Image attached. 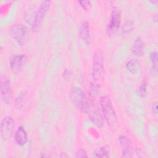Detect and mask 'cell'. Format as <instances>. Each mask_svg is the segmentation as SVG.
Listing matches in <instances>:
<instances>
[{"label":"cell","instance_id":"8","mask_svg":"<svg viewBox=\"0 0 158 158\" xmlns=\"http://www.w3.org/2000/svg\"><path fill=\"white\" fill-rule=\"evenodd\" d=\"M118 141L122 148V156L124 157H131L133 152V147L130 140L125 136H121Z\"/></svg>","mask_w":158,"mask_h":158},{"label":"cell","instance_id":"13","mask_svg":"<svg viewBox=\"0 0 158 158\" xmlns=\"http://www.w3.org/2000/svg\"><path fill=\"white\" fill-rule=\"evenodd\" d=\"M144 42L141 38H138L132 46V52L136 56H141L143 53Z\"/></svg>","mask_w":158,"mask_h":158},{"label":"cell","instance_id":"16","mask_svg":"<svg viewBox=\"0 0 158 158\" xmlns=\"http://www.w3.org/2000/svg\"><path fill=\"white\" fill-rule=\"evenodd\" d=\"M150 59L153 64V70L157 72V53L156 51H153L150 54Z\"/></svg>","mask_w":158,"mask_h":158},{"label":"cell","instance_id":"18","mask_svg":"<svg viewBox=\"0 0 158 158\" xmlns=\"http://www.w3.org/2000/svg\"><path fill=\"white\" fill-rule=\"evenodd\" d=\"M146 86H147V84H146V81H143L139 88V90H138V94L141 96V97H143L145 96L146 93Z\"/></svg>","mask_w":158,"mask_h":158},{"label":"cell","instance_id":"3","mask_svg":"<svg viewBox=\"0 0 158 158\" xmlns=\"http://www.w3.org/2000/svg\"><path fill=\"white\" fill-rule=\"evenodd\" d=\"M51 2L49 1H44L40 4L38 9L35 14L34 19L31 24V30L33 31H37L40 30L43 21V19L50 7Z\"/></svg>","mask_w":158,"mask_h":158},{"label":"cell","instance_id":"9","mask_svg":"<svg viewBox=\"0 0 158 158\" xmlns=\"http://www.w3.org/2000/svg\"><path fill=\"white\" fill-rule=\"evenodd\" d=\"M79 34L83 41L88 45L91 43V33L89 23L87 21H83L80 26Z\"/></svg>","mask_w":158,"mask_h":158},{"label":"cell","instance_id":"20","mask_svg":"<svg viewBox=\"0 0 158 158\" xmlns=\"http://www.w3.org/2000/svg\"><path fill=\"white\" fill-rule=\"evenodd\" d=\"M77 157H86L87 154L86 152L83 149H79L77 152Z\"/></svg>","mask_w":158,"mask_h":158},{"label":"cell","instance_id":"2","mask_svg":"<svg viewBox=\"0 0 158 158\" xmlns=\"http://www.w3.org/2000/svg\"><path fill=\"white\" fill-rule=\"evenodd\" d=\"M93 78L95 83H99L104 77V58L102 52L101 50H98L93 57V68H92Z\"/></svg>","mask_w":158,"mask_h":158},{"label":"cell","instance_id":"1","mask_svg":"<svg viewBox=\"0 0 158 158\" xmlns=\"http://www.w3.org/2000/svg\"><path fill=\"white\" fill-rule=\"evenodd\" d=\"M100 104L103 115L107 123L110 126L114 127L117 123V116L110 97L109 96L101 97Z\"/></svg>","mask_w":158,"mask_h":158},{"label":"cell","instance_id":"5","mask_svg":"<svg viewBox=\"0 0 158 158\" xmlns=\"http://www.w3.org/2000/svg\"><path fill=\"white\" fill-rule=\"evenodd\" d=\"M121 22V12L118 8L114 7L111 12L109 23L107 28L108 35H114L119 29Z\"/></svg>","mask_w":158,"mask_h":158},{"label":"cell","instance_id":"12","mask_svg":"<svg viewBox=\"0 0 158 158\" xmlns=\"http://www.w3.org/2000/svg\"><path fill=\"white\" fill-rule=\"evenodd\" d=\"M14 140L15 143L19 146H23L27 142V134L22 127H19L17 130L15 134Z\"/></svg>","mask_w":158,"mask_h":158},{"label":"cell","instance_id":"4","mask_svg":"<svg viewBox=\"0 0 158 158\" xmlns=\"http://www.w3.org/2000/svg\"><path fill=\"white\" fill-rule=\"evenodd\" d=\"M1 99L6 104H9L12 99V91L8 78L4 75L0 77Z\"/></svg>","mask_w":158,"mask_h":158},{"label":"cell","instance_id":"10","mask_svg":"<svg viewBox=\"0 0 158 158\" xmlns=\"http://www.w3.org/2000/svg\"><path fill=\"white\" fill-rule=\"evenodd\" d=\"M27 57L25 54H18L14 56L10 60V68L15 72L19 70L27 62Z\"/></svg>","mask_w":158,"mask_h":158},{"label":"cell","instance_id":"7","mask_svg":"<svg viewBox=\"0 0 158 158\" xmlns=\"http://www.w3.org/2000/svg\"><path fill=\"white\" fill-rule=\"evenodd\" d=\"M14 130V122L10 117H5L1 123V138L5 141L12 136Z\"/></svg>","mask_w":158,"mask_h":158},{"label":"cell","instance_id":"6","mask_svg":"<svg viewBox=\"0 0 158 158\" xmlns=\"http://www.w3.org/2000/svg\"><path fill=\"white\" fill-rule=\"evenodd\" d=\"M11 35L15 41L20 45H22L27 40L28 35V30L23 25H14L10 30Z\"/></svg>","mask_w":158,"mask_h":158},{"label":"cell","instance_id":"19","mask_svg":"<svg viewBox=\"0 0 158 158\" xmlns=\"http://www.w3.org/2000/svg\"><path fill=\"white\" fill-rule=\"evenodd\" d=\"M25 95H26L25 92L23 91L22 93H20V94H19V97L17 98V105L19 106V107H20L21 105L22 104V101H23Z\"/></svg>","mask_w":158,"mask_h":158},{"label":"cell","instance_id":"21","mask_svg":"<svg viewBox=\"0 0 158 158\" xmlns=\"http://www.w3.org/2000/svg\"><path fill=\"white\" fill-rule=\"evenodd\" d=\"M152 110L153 112L155 113V114H157V102H154L152 106Z\"/></svg>","mask_w":158,"mask_h":158},{"label":"cell","instance_id":"14","mask_svg":"<svg viewBox=\"0 0 158 158\" xmlns=\"http://www.w3.org/2000/svg\"><path fill=\"white\" fill-rule=\"evenodd\" d=\"M126 68L132 74L136 73L139 69L140 65L139 62L136 59H131L127 62L126 64Z\"/></svg>","mask_w":158,"mask_h":158},{"label":"cell","instance_id":"17","mask_svg":"<svg viewBox=\"0 0 158 158\" xmlns=\"http://www.w3.org/2000/svg\"><path fill=\"white\" fill-rule=\"evenodd\" d=\"M78 2L86 10H89L91 8V2L89 1H79Z\"/></svg>","mask_w":158,"mask_h":158},{"label":"cell","instance_id":"15","mask_svg":"<svg viewBox=\"0 0 158 158\" xmlns=\"http://www.w3.org/2000/svg\"><path fill=\"white\" fill-rule=\"evenodd\" d=\"M109 148L107 146H104L99 148L95 152L94 156L96 157H107L109 156Z\"/></svg>","mask_w":158,"mask_h":158},{"label":"cell","instance_id":"11","mask_svg":"<svg viewBox=\"0 0 158 158\" xmlns=\"http://www.w3.org/2000/svg\"><path fill=\"white\" fill-rule=\"evenodd\" d=\"M87 113H88L91 120L96 125H97L98 127H101L102 125L103 120L102 115L98 109L94 107L93 108V104L91 106Z\"/></svg>","mask_w":158,"mask_h":158}]
</instances>
